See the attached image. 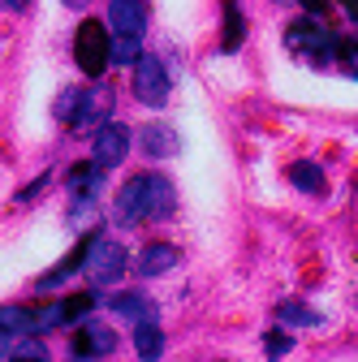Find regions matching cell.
Segmentation results:
<instances>
[{
  "instance_id": "e0dca14e",
  "label": "cell",
  "mask_w": 358,
  "mask_h": 362,
  "mask_svg": "<svg viewBox=\"0 0 358 362\" xmlns=\"http://www.w3.org/2000/svg\"><path fill=\"white\" fill-rule=\"evenodd\" d=\"M86 246H91V238H82V242H78V250L61 259V267L43 272V276H39V289H52V285H61V281L69 276V272H78V267H82V259H86Z\"/></svg>"
},
{
  "instance_id": "2e32d148",
  "label": "cell",
  "mask_w": 358,
  "mask_h": 362,
  "mask_svg": "<svg viewBox=\"0 0 358 362\" xmlns=\"http://www.w3.org/2000/svg\"><path fill=\"white\" fill-rule=\"evenodd\" d=\"M86 104H91V90H82V86H69L65 95L57 100V121H69V125H78V117L86 112Z\"/></svg>"
},
{
  "instance_id": "4316f807",
  "label": "cell",
  "mask_w": 358,
  "mask_h": 362,
  "mask_svg": "<svg viewBox=\"0 0 358 362\" xmlns=\"http://www.w3.org/2000/svg\"><path fill=\"white\" fill-rule=\"evenodd\" d=\"M65 5H69V9H86V5H91V0H65Z\"/></svg>"
},
{
  "instance_id": "d6986e66",
  "label": "cell",
  "mask_w": 358,
  "mask_h": 362,
  "mask_svg": "<svg viewBox=\"0 0 358 362\" xmlns=\"http://www.w3.org/2000/svg\"><path fill=\"white\" fill-rule=\"evenodd\" d=\"M277 320H281V324H302V328H320L324 315L311 310V306H302V302H281V306H277Z\"/></svg>"
},
{
  "instance_id": "9c48e42d",
  "label": "cell",
  "mask_w": 358,
  "mask_h": 362,
  "mask_svg": "<svg viewBox=\"0 0 358 362\" xmlns=\"http://www.w3.org/2000/svg\"><path fill=\"white\" fill-rule=\"evenodd\" d=\"M139 147H143L151 160H168V156L177 151V134H173V125H164V121H156V125H143V134H139Z\"/></svg>"
},
{
  "instance_id": "7402d4cb",
  "label": "cell",
  "mask_w": 358,
  "mask_h": 362,
  "mask_svg": "<svg viewBox=\"0 0 358 362\" xmlns=\"http://www.w3.org/2000/svg\"><path fill=\"white\" fill-rule=\"evenodd\" d=\"M263 349H267V354H272V358H277V354H289V337H277V332H267V341H263Z\"/></svg>"
},
{
  "instance_id": "5b68a950",
  "label": "cell",
  "mask_w": 358,
  "mask_h": 362,
  "mask_svg": "<svg viewBox=\"0 0 358 362\" xmlns=\"http://www.w3.org/2000/svg\"><path fill=\"white\" fill-rule=\"evenodd\" d=\"M134 95L147 108H164L168 104V69L160 57H139L134 61Z\"/></svg>"
},
{
  "instance_id": "7c38bea8",
  "label": "cell",
  "mask_w": 358,
  "mask_h": 362,
  "mask_svg": "<svg viewBox=\"0 0 358 362\" xmlns=\"http://www.w3.org/2000/svg\"><path fill=\"white\" fill-rule=\"evenodd\" d=\"M289 181L302 190V194H328V177H324V168L320 164H311V160H298V164H289Z\"/></svg>"
},
{
  "instance_id": "4fadbf2b",
  "label": "cell",
  "mask_w": 358,
  "mask_h": 362,
  "mask_svg": "<svg viewBox=\"0 0 358 362\" xmlns=\"http://www.w3.org/2000/svg\"><path fill=\"white\" fill-rule=\"evenodd\" d=\"M0 332H9V337H26V332H39V320H35V310H26V306H0Z\"/></svg>"
},
{
  "instance_id": "52a82bcc",
  "label": "cell",
  "mask_w": 358,
  "mask_h": 362,
  "mask_svg": "<svg viewBox=\"0 0 358 362\" xmlns=\"http://www.w3.org/2000/svg\"><path fill=\"white\" fill-rule=\"evenodd\" d=\"M129 129L121 125V121H108V125H100L96 129V164L100 168H117L125 156H129Z\"/></svg>"
},
{
  "instance_id": "ba28073f",
  "label": "cell",
  "mask_w": 358,
  "mask_h": 362,
  "mask_svg": "<svg viewBox=\"0 0 358 362\" xmlns=\"http://www.w3.org/2000/svg\"><path fill=\"white\" fill-rule=\"evenodd\" d=\"M108 30L112 35H139L147 30V9L143 0H108Z\"/></svg>"
},
{
  "instance_id": "8992f818",
  "label": "cell",
  "mask_w": 358,
  "mask_h": 362,
  "mask_svg": "<svg viewBox=\"0 0 358 362\" xmlns=\"http://www.w3.org/2000/svg\"><path fill=\"white\" fill-rule=\"evenodd\" d=\"M69 349H74V358H104V354L117 349V332H112L108 324H100V320H86V324L74 332Z\"/></svg>"
},
{
  "instance_id": "5bb4252c",
  "label": "cell",
  "mask_w": 358,
  "mask_h": 362,
  "mask_svg": "<svg viewBox=\"0 0 358 362\" xmlns=\"http://www.w3.org/2000/svg\"><path fill=\"white\" fill-rule=\"evenodd\" d=\"M246 39V18L238 9V0H225V35H220V48L225 52H238Z\"/></svg>"
},
{
  "instance_id": "30bf717a",
  "label": "cell",
  "mask_w": 358,
  "mask_h": 362,
  "mask_svg": "<svg viewBox=\"0 0 358 362\" xmlns=\"http://www.w3.org/2000/svg\"><path fill=\"white\" fill-rule=\"evenodd\" d=\"M177 259H182V255H177V246H168V242H151V246L139 255V263H134V267H139V276H164V272H168Z\"/></svg>"
},
{
  "instance_id": "6da1fadb",
  "label": "cell",
  "mask_w": 358,
  "mask_h": 362,
  "mask_svg": "<svg viewBox=\"0 0 358 362\" xmlns=\"http://www.w3.org/2000/svg\"><path fill=\"white\" fill-rule=\"evenodd\" d=\"M177 207V190L164 173H139L129 177L117 194V220L121 224H143V220H164Z\"/></svg>"
},
{
  "instance_id": "ffe728a7",
  "label": "cell",
  "mask_w": 358,
  "mask_h": 362,
  "mask_svg": "<svg viewBox=\"0 0 358 362\" xmlns=\"http://www.w3.org/2000/svg\"><path fill=\"white\" fill-rule=\"evenodd\" d=\"M96 302H100L96 293H69V298L61 302V324H78L82 315H91Z\"/></svg>"
},
{
  "instance_id": "603a6c76",
  "label": "cell",
  "mask_w": 358,
  "mask_h": 362,
  "mask_svg": "<svg viewBox=\"0 0 358 362\" xmlns=\"http://www.w3.org/2000/svg\"><path fill=\"white\" fill-rule=\"evenodd\" d=\"M43 186H48V177H35V181H30V186H26V190L18 194V203H30V199H35V194H39Z\"/></svg>"
},
{
  "instance_id": "cb8c5ba5",
  "label": "cell",
  "mask_w": 358,
  "mask_h": 362,
  "mask_svg": "<svg viewBox=\"0 0 358 362\" xmlns=\"http://www.w3.org/2000/svg\"><path fill=\"white\" fill-rule=\"evenodd\" d=\"M302 9H306V13H316V18H320V13L328 9V0H302Z\"/></svg>"
},
{
  "instance_id": "7a4b0ae2",
  "label": "cell",
  "mask_w": 358,
  "mask_h": 362,
  "mask_svg": "<svg viewBox=\"0 0 358 362\" xmlns=\"http://www.w3.org/2000/svg\"><path fill=\"white\" fill-rule=\"evenodd\" d=\"M285 43L302 57V61H316V65H324L328 57H337L341 52V39L333 35V30H324L320 22H311V18H302V22H294L289 26V35H285Z\"/></svg>"
},
{
  "instance_id": "484cf974",
  "label": "cell",
  "mask_w": 358,
  "mask_h": 362,
  "mask_svg": "<svg viewBox=\"0 0 358 362\" xmlns=\"http://www.w3.org/2000/svg\"><path fill=\"white\" fill-rule=\"evenodd\" d=\"M345 13H350V18L358 22V0H345Z\"/></svg>"
},
{
  "instance_id": "44dd1931",
  "label": "cell",
  "mask_w": 358,
  "mask_h": 362,
  "mask_svg": "<svg viewBox=\"0 0 358 362\" xmlns=\"http://www.w3.org/2000/svg\"><path fill=\"white\" fill-rule=\"evenodd\" d=\"M337 57H341V69H345L350 78H358V43H345Z\"/></svg>"
},
{
  "instance_id": "277c9868",
  "label": "cell",
  "mask_w": 358,
  "mask_h": 362,
  "mask_svg": "<svg viewBox=\"0 0 358 362\" xmlns=\"http://www.w3.org/2000/svg\"><path fill=\"white\" fill-rule=\"evenodd\" d=\"M108 30H104V22H82L78 26V35H74V57H78V65H82V74H91V78H100L104 74V65H108Z\"/></svg>"
},
{
  "instance_id": "8fae6325",
  "label": "cell",
  "mask_w": 358,
  "mask_h": 362,
  "mask_svg": "<svg viewBox=\"0 0 358 362\" xmlns=\"http://www.w3.org/2000/svg\"><path fill=\"white\" fill-rule=\"evenodd\" d=\"M108 306H112L117 315H125L129 324H143V320H156V302H151L147 293H112V298H108Z\"/></svg>"
},
{
  "instance_id": "3957f363",
  "label": "cell",
  "mask_w": 358,
  "mask_h": 362,
  "mask_svg": "<svg viewBox=\"0 0 358 362\" xmlns=\"http://www.w3.org/2000/svg\"><path fill=\"white\" fill-rule=\"evenodd\" d=\"M125 267H129L125 246L104 242V238H91V246H86V259H82L86 281H91V285H112V281L125 276Z\"/></svg>"
},
{
  "instance_id": "ac0fdd59",
  "label": "cell",
  "mask_w": 358,
  "mask_h": 362,
  "mask_svg": "<svg viewBox=\"0 0 358 362\" xmlns=\"http://www.w3.org/2000/svg\"><path fill=\"white\" fill-rule=\"evenodd\" d=\"M143 57V39L139 35H112V43H108V61L112 65H134Z\"/></svg>"
},
{
  "instance_id": "9a60e30c",
  "label": "cell",
  "mask_w": 358,
  "mask_h": 362,
  "mask_svg": "<svg viewBox=\"0 0 358 362\" xmlns=\"http://www.w3.org/2000/svg\"><path fill=\"white\" fill-rule=\"evenodd\" d=\"M134 349H139V358H160V349H164V332H160L156 320L134 324Z\"/></svg>"
},
{
  "instance_id": "d4e9b609",
  "label": "cell",
  "mask_w": 358,
  "mask_h": 362,
  "mask_svg": "<svg viewBox=\"0 0 358 362\" xmlns=\"http://www.w3.org/2000/svg\"><path fill=\"white\" fill-rule=\"evenodd\" d=\"M0 9H26V0H0Z\"/></svg>"
}]
</instances>
